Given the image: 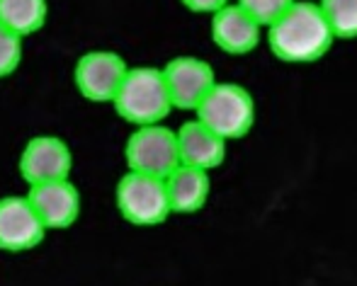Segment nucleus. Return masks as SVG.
<instances>
[{
    "instance_id": "nucleus-18",
    "label": "nucleus",
    "mask_w": 357,
    "mask_h": 286,
    "mask_svg": "<svg viewBox=\"0 0 357 286\" xmlns=\"http://www.w3.org/2000/svg\"><path fill=\"white\" fill-rule=\"evenodd\" d=\"M183 3L188 5L190 10H195V13H216V10L229 3V0H183Z\"/></svg>"
},
{
    "instance_id": "nucleus-9",
    "label": "nucleus",
    "mask_w": 357,
    "mask_h": 286,
    "mask_svg": "<svg viewBox=\"0 0 357 286\" xmlns=\"http://www.w3.org/2000/svg\"><path fill=\"white\" fill-rule=\"evenodd\" d=\"M160 71H163L170 102L178 109H197L202 97L216 83L214 68L197 56H175Z\"/></svg>"
},
{
    "instance_id": "nucleus-16",
    "label": "nucleus",
    "mask_w": 357,
    "mask_h": 286,
    "mask_svg": "<svg viewBox=\"0 0 357 286\" xmlns=\"http://www.w3.org/2000/svg\"><path fill=\"white\" fill-rule=\"evenodd\" d=\"M22 63V37L0 24V78H8Z\"/></svg>"
},
{
    "instance_id": "nucleus-5",
    "label": "nucleus",
    "mask_w": 357,
    "mask_h": 286,
    "mask_svg": "<svg viewBox=\"0 0 357 286\" xmlns=\"http://www.w3.org/2000/svg\"><path fill=\"white\" fill-rule=\"evenodd\" d=\"M124 158H127L132 173H144L165 180L180 165L178 136L173 129L163 127V124L137 127L127 138Z\"/></svg>"
},
{
    "instance_id": "nucleus-1",
    "label": "nucleus",
    "mask_w": 357,
    "mask_h": 286,
    "mask_svg": "<svg viewBox=\"0 0 357 286\" xmlns=\"http://www.w3.org/2000/svg\"><path fill=\"white\" fill-rule=\"evenodd\" d=\"M268 39L270 49L282 61L309 63L328 51L335 34L319 5L311 0H294L270 24Z\"/></svg>"
},
{
    "instance_id": "nucleus-11",
    "label": "nucleus",
    "mask_w": 357,
    "mask_h": 286,
    "mask_svg": "<svg viewBox=\"0 0 357 286\" xmlns=\"http://www.w3.org/2000/svg\"><path fill=\"white\" fill-rule=\"evenodd\" d=\"M212 39L229 54H248L260 42V24L238 3H226L212 13Z\"/></svg>"
},
{
    "instance_id": "nucleus-13",
    "label": "nucleus",
    "mask_w": 357,
    "mask_h": 286,
    "mask_svg": "<svg viewBox=\"0 0 357 286\" xmlns=\"http://www.w3.org/2000/svg\"><path fill=\"white\" fill-rule=\"evenodd\" d=\"M209 173L180 163L173 173L165 177V192H168L170 212L173 214H195L207 204L209 199Z\"/></svg>"
},
{
    "instance_id": "nucleus-2",
    "label": "nucleus",
    "mask_w": 357,
    "mask_h": 286,
    "mask_svg": "<svg viewBox=\"0 0 357 286\" xmlns=\"http://www.w3.org/2000/svg\"><path fill=\"white\" fill-rule=\"evenodd\" d=\"M112 104L114 112L134 127L160 124L173 109L163 71L153 66L129 68L117 95L112 97Z\"/></svg>"
},
{
    "instance_id": "nucleus-17",
    "label": "nucleus",
    "mask_w": 357,
    "mask_h": 286,
    "mask_svg": "<svg viewBox=\"0 0 357 286\" xmlns=\"http://www.w3.org/2000/svg\"><path fill=\"white\" fill-rule=\"evenodd\" d=\"M294 0H238V5L258 24H273Z\"/></svg>"
},
{
    "instance_id": "nucleus-8",
    "label": "nucleus",
    "mask_w": 357,
    "mask_h": 286,
    "mask_svg": "<svg viewBox=\"0 0 357 286\" xmlns=\"http://www.w3.org/2000/svg\"><path fill=\"white\" fill-rule=\"evenodd\" d=\"M47 228L39 221L27 194H10L0 199V250L27 253L44 243Z\"/></svg>"
},
{
    "instance_id": "nucleus-7",
    "label": "nucleus",
    "mask_w": 357,
    "mask_h": 286,
    "mask_svg": "<svg viewBox=\"0 0 357 286\" xmlns=\"http://www.w3.org/2000/svg\"><path fill=\"white\" fill-rule=\"evenodd\" d=\"M17 170L29 187L54 180H68L73 170V153L63 138L52 134L34 136L20 153Z\"/></svg>"
},
{
    "instance_id": "nucleus-10",
    "label": "nucleus",
    "mask_w": 357,
    "mask_h": 286,
    "mask_svg": "<svg viewBox=\"0 0 357 286\" xmlns=\"http://www.w3.org/2000/svg\"><path fill=\"white\" fill-rule=\"evenodd\" d=\"M27 199L47 230L71 228L83 209V199H80V192L71 182V177L34 184L29 187Z\"/></svg>"
},
{
    "instance_id": "nucleus-15",
    "label": "nucleus",
    "mask_w": 357,
    "mask_h": 286,
    "mask_svg": "<svg viewBox=\"0 0 357 286\" xmlns=\"http://www.w3.org/2000/svg\"><path fill=\"white\" fill-rule=\"evenodd\" d=\"M319 8L335 37H357V0H321Z\"/></svg>"
},
{
    "instance_id": "nucleus-3",
    "label": "nucleus",
    "mask_w": 357,
    "mask_h": 286,
    "mask_svg": "<svg viewBox=\"0 0 357 286\" xmlns=\"http://www.w3.org/2000/svg\"><path fill=\"white\" fill-rule=\"evenodd\" d=\"M197 119L221 138H238L255 122L253 95L238 83H214L197 104Z\"/></svg>"
},
{
    "instance_id": "nucleus-14",
    "label": "nucleus",
    "mask_w": 357,
    "mask_h": 286,
    "mask_svg": "<svg viewBox=\"0 0 357 286\" xmlns=\"http://www.w3.org/2000/svg\"><path fill=\"white\" fill-rule=\"evenodd\" d=\"M47 17L49 0H0V24L22 39L37 34Z\"/></svg>"
},
{
    "instance_id": "nucleus-6",
    "label": "nucleus",
    "mask_w": 357,
    "mask_h": 286,
    "mask_svg": "<svg viewBox=\"0 0 357 286\" xmlns=\"http://www.w3.org/2000/svg\"><path fill=\"white\" fill-rule=\"evenodd\" d=\"M127 71V61L119 54L98 49L78 58L73 68V83L75 90L90 102H112Z\"/></svg>"
},
{
    "instance_id": "nucleus-4",
    "label": "nucleus",
    "mask_w": 357,
    "mask_h": 286,
    "mask_svg": "<svg viewBox=\"0 0 357 286\" xmlns=\"http://www.w3.org/2000/svg\"><path fill=\"white\" fill-rule=\"evenodd\" d=\"M114 204L124 221L132 225H160L170 214L168 192H165V180L153 175L132 173L122 175V180L114 187Z\"/></svg>"
},
{
    "instance_id": "nucleus-12",
    "label": "nucleus",
    "mask_w": 357,
    "mask_h": 286,
    "mask_svg": "<svg viewBox=\"0 0 357 286\" xmlns=\"http://www.w3.org/2000/svg\"><path fill=\"white\" fill-rule=\"evenodd\" d=\"M178 136V155L183 165H192L199 170H214L226 158V138L212 132L199 119H190L175 132Z\"/></svg>"
}]
</instances>
